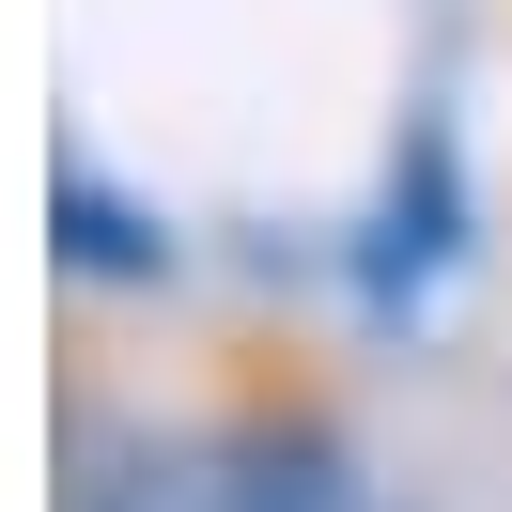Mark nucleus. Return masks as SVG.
Returning <instances> with one entry per match:
<instances>
[{"label":"nucleus","mask_w":512,"mask_h":512,"mask_svg":"<svg viewBox=\"0 0 512 512\" xmlns=\"http://www.w3.org/2000/svg\"><path fill=\"white\" fill-rule=\"evenodd\" d=\"M47 202H63V249L94 264V280H171V218H156V202H125L94 156H63V187H47Z\"/></svg>","instance_id":"nucleus-1"}]
</instances>
